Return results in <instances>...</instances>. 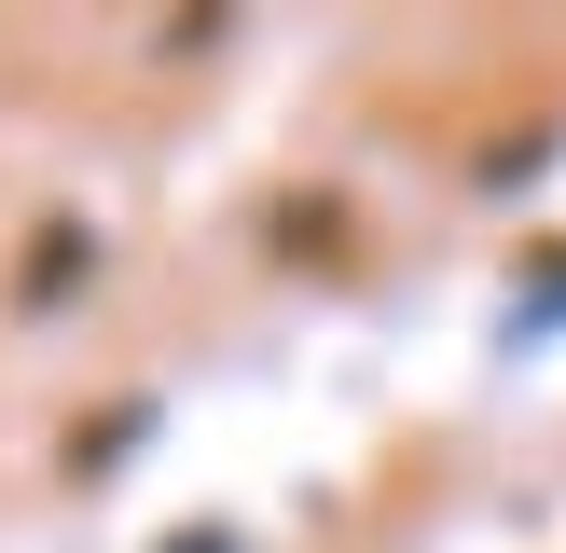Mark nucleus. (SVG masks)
Segmentation results:
<instances>
[{"mask_svg":"<svg viewBox=\"0 0 566 553\" xmlns=\"http://www.w3.org/2000/svg\"><path fill=\"white\" fill-rule=\"evenodd\" d=\"M166 553H221V540H166Z\"/></svg>","mask_w":566,"mask_h":553,"instance_id":"nucleus-1","label":"nucleus"}]
</instances>
